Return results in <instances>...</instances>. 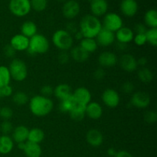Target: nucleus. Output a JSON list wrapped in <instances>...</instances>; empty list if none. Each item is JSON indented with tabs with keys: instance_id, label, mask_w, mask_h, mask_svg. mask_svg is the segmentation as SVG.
<instances>
[{
	"instance_id": "39448f33",
	"label": "nucleus",
	"mask_w": 157,
	"mask_h": 157,
	"mask_svg": "<svg viewBox=\"0 0 157 157\" xmlns=\"http://www.w3.org/2000/svg\"><path fill=\"white\" fill-rule=\"evenodd\" d=\"M11 78L14 81L21 82L25 81L28 76V68L25 63L19 58H14L9 67Z\"/></svg>"
},
{
	"instance_id": "f704fd0d",
	"label": "nucleus",
	"mask_w": 157,
	"mask_h": 157,
	"mask_svg": "<svg viewBox=\"0 0 157 157\" xmlns=\"http://www.w3.org/2000/svg\"><path fill=\"white\" fill-rule=\"evenodd\" d=\"M147 42L151 44L153 47L157 45V28H151L147 29L145 32Z\"/></svg>"
},
{
	"instance_id": "a211bd4d",
	"label": "nucleus",
	"mask_w": 157,
	"mask_h": 157,
	"mask_svg": "<svg viewBox=\"0 0 157 157\" xmlns=\"http://www.w3.org/2000/svg\"><path fill=\"white\" fill-rule=\"evenodd\" d=\"M86 140L91 147H98L104 142L102 133L97 129H90L86 134Z\"/></svg>"
},
{
	"instance_id": "4c0bfd02",
	"label": "nucleus",
	"mask_w": 157,
	"mask_h": 157,
	"mask_svg": "<svg viewBox=\"0 0 157 157\" xmlns=\"http://www.w3.org/2000/svg\"><path fill=\"white\" fill-rule=\"evenodd\" d=\"M13 116V111L12 108L9 107H3L0 108V117L4 121H9Z\"/></svg>"
},
{
	"instance_id": "de8ad7c7",
	"label": "nucleus",
	"mask_w": 157,
	"mask_h": 157,
	"mask_svg": "<svg viewBox=\"0 0 157 157\" xmlns=\"http://www.w3.org/2000/svg\"><path fill=\"white\" fill-rule=\"evenodd\" d=\"M134 30L136 32V34H145L147 29L146 25H144L142 23H139V24H136L135 25Z\"/></svg>"
},
{
	"instance_id": "bb28decb",
	"label": "nucleus",
	"mask_w": 157,
	"mask_h": 157,
	"mask_svg": "<svg viewBox=\"0 0 157 157\" xmlns=\"http://www.w3.org/2000/svg\"><path fill=\"white\" fill-rule=\"evenodd\" d=\"M85 110H86V106L82 105V104H75L73 108L71 109L69 114H70L71 118L75 121H82L86 116L85 114Z\"/></svg>"
},
{
	"instance_id": "09e8293b",
	"label": "nucleus",
	"mask_w": 157,
	"mask_h": 157,
	"mask_svg": "<svg viewBox=\"0 0 157 157\" xmlns=\"http://www.w3.org/2000/svg\"><path fill=\"white\" fill-rule=\"evenodd\" d=\"M114 157H133V156L127 150H121V151L117 152Z\"/></svg>"
},
{
	"instance_id": "423d86ee",
	"label": "nucleus",
	"mask_w": 157,
	"mask_h": 157,
	"mask_svg": "<svg viewBox=\"0 0 157 157\" xmlns=\"http://www.w3.org/2000/svg\"><path fill=\"white\" fill-rule=\"evenodd\" d=\"M10 12L17 17H24L32 10L30 0H10L9 5Z\"/></svg>"
},
{
	"instance_id": "7ed1b4c3",
	"label": "nucleus",
	"mask_w": 157,
	"mask_h": 157,
	"mask_svg": "<svg viewBox=\"0 0 157 157\" xmlns=\"http://www.w3.org/2000/svg\"><path fill=\"white\" fill-rule=\"evenodd\" d=\"M50 43L44 35L38 34L29 38V46L27 52L29 55H42L49 50Z\"/></svg>"
},
{
	"instance_id": "2eb2a0df",
	"label": "nucleus",
	"mask_w": 157,
	"mask_h": 157,
	"mask_svg": "<svg viewBox=\"0 0 157 157\" xmlns=\"http://www.w3.org/2000/svg\"><path fill=\"white\" fill-rule=\"evenodd\" d=\"M118 62V58L113 52H104L98 57V63L101 67H111Z\"/></svg>"
},
{
	"instance_id": "8fccbe9b",
	"label": "nucleus",
	"mask_w": 157,
	"mask_h": 157,
	"mask_svg": "<svg viewBox=\"0 0 157 157\" xmlns=\"http://www.w3.org/2000/svg\"><path fill=\"white\" fill-rule=\"evenodd\" d=\"M136 62H137V65H140L141 67H144L147 65V58L145 57H141L139 59L136 60Z\"/></svg>"
},
{
	"instance_id": "4be33fe9",
	"label": "nucleus",
	"mask_w": 157,
	"mask_h": 157,
	"mask_svg": "<svg viewBox=\"0 0 157 157\" xmlns=\"http://www.w3.org/2000/svg\"><path fill=\"white\" fill-rule=\"evenodd\" d=\"M23 151L27 157H41L42 154V150L39 144L29 141L25 142V146Z\"/></svg>"
},
{
	"instance_id": "ea45409f",
	"label": "nucleus",
	"mask_w": 157,
	"mask_h": 157,
	"mask_svg": "<svg viewBox=\"0 0 157 157\" xmlns=\"http://www.w3.org/2000/svg\"><path fill=\"white\" fill-rule=\"evenodd\" d=\"M13 94V89L10 85L0 87V98H9Z\"/></svg>"
},
{
	"instance_id": "ddd939ff",
	"label": "nucleus",
	"mask_w": 157,
	"mask_h": 157,
	"mask_svg": "<svg viewBox=\"0 0 157 157\" xmlns=\"http://www.w3.org/2000/svg\"><path fill=\"white\" fill-rule=\"evenodd\" d=\"M10 44L15 52H24L29 48V38L21 34L15 35L10 40Z\"/></svg>"
},
{
	"instance_id": "c85d7f7f",
	"label": "nucleus",
	"mask_w": 157,
	"mask_h": 157,
	"mask_svg": "<svg viewBox=\"0 0 157 157\" xmlns=\"http://www.w3.org/2000/svg\"><path fill=\"white\" fill-rule=\"evenodd\" d=\"M44 139V133L42 130L39 128H32L29 130V136H28V140L29 142L35 143V144H39L42 142Z\"/></svg>"
},
{
	"instance_id": "6e6d98bb",
	"label": "nucleus",
	"mask_w": 157,
	"mask_h": 157,
	"mask_svg": "<svg viewBox=\"0 0 157 157\" xmlns=\"http://www.w3.org/2000/svg\"><path fill=\"white\" fill-rule=\"evenodd\" d=\"M87 1H89V2H91V1H93V0H87Z\"/></svg>"
},
{
	"instance_id": "b1692460",
	"label": "nucleus",
	"mask_w": 157,
	"mask_h": 157,
	"mask_svg": "<svg viewBox=\"0 0 157 157\" xmlns=\"http://www.w3.org/2000/svg\"><path fill=\"white\" fill-rule=\"evenodd\" d=\"M72 91L70 86L67 84H60L54 89V95L60 101L71 96Z\"/></svg>"
},
{
	"instance_id": "864d4df0",
	"label": "nucleus",
	"mask_w": 157,
	"mask_h": 157,
	"mask_svg": "<svg viewBox=\"0 0 157 157\" xmlns=\"http://www.w3.org/2000/svg\"><path fill=\"white\" fill-rule=\"evenodd\" d=\"M17 145H18V148L19 150H23L25 148V143H19V144H17Z\"/></svg>"
},
{
	"instance_id": "58836bf2",
	"label": "nucleus",
	"mask_w": 157,
	"mask_h": 157,
	"mask_svg": "<svg viewBox=\"0 0 157 157\" xmlns=\"http://www.w3.org/2000/svg\"><path fill=\"white\" fill-rule=\"evenodd\" d=\"M144 121L148 124H154L157 121V113L153 110L146 112L144 114Z\"/></svg>"
},
{
	"instance_id": "a18cd8bd",
	"label": "nucleus",
	"mask_w": 157,
	"mask_h": 157,
	"mask_svg": "<svg viewBox=\"0 0 157 157\" xmlns=\"http://www.w3.org/2000/svg\"><path fill=\"white\" fill-rule=\"evenodd\" d=\"M15 51L10 44H7L4 48V54L7 58H13L15 55Z\"/></svg>"
},
{
	"instance_id": "a878e982",
	"label": "nucleus",
	"mask_w": 157,
	"mask_h": 157,
	"mask_svg": "<svg viewBox=\"0 0 157 157\" xmlns=\"http://www.w3.org/2000/svg\"><path fill=\"white\" fill-rule=\"evenodd\" d=\"M37 25L34 21H26L21 25V34L28 38H32L37 34Z\"/></svg>"
},
{
	"instance_id": "f257e3e1",
	"label": "nucleus",
	"mask_w": 157,
	"mask_h": 157,
	"mask_svg": "<svg viewBox=\"0 0 157 157\" xmlns=\"http://www.w3.org/2000/svg\"><path fill=\"white\" fill-rule=\"evenodd\" d=\"M54 107V103L50 98L42 95H35L29 101V108L33 115L38 117L47 116L52 112Z\"/></svg>"
},
{
	"instance_id": "9d476101",
	"label": "nucleus",
	"mask_w": 157,
	"mask_h": 157,
	"mask_svg": "<svg viewBox=\"0 0 157 157\" xmlns=\"http://www.w3.org/2000/svg\"><path fill=\"white\" fill-rule=\"evenodd\" d=\"M130 104L136 108H146L150 104V97L146 92L136 91L132 95Z\"/></svg>"
},
{
	"instance_id": "0eeeda50",
	"label": "nucleus",
	"mask_w": 157,
	"mask_h": 157,
	"mask_svg": "<svg viewBox=\"0 0 157 157\" xmlns=\"http://www.w3.org/2000/svg\"><path fill=\"white\" fill-rule=\"evenodd\" d=\"M103 25H104L103 28L104 29L110 32H116L123 27V19L118 14L114 12H109L105 14Z\"/></svg>"
},
{
	"instance_id": "72a5a7b5",
	"label": "nucleus",
	"mask_w": 157,
	"mask_h": 157,
	"mask_svg": "<svg viewBox=\"0 0 157 157\" xmlns=\"http://www.w3.org/2000/svg\"><path fill=\"white\" fill-rule=\"evenodd\" d=\"M75 104H76V103L74 101L71 94V96L69 97V98L61 101L59 109L61 112H64V113H69V112L71 110V109L74 107V106L75 105Z\"/></svg>"
},
{
	"instance_id": "5701e85b",
	"label": "nucleus",
	"mask_w": 157,
	"mask_h": 157,
	"mask_svg": "<svg viewBox=\"0 0 157 157\" xmlns=\"http://www.w3.org/2000/svg\"><path fill=\"white\" fill-rule=\"evenodd\" d=\"M14 147V141L9 135L0 136V154L6 155L12 152Z\"/></svg>"
},
{
	"instance_id": "20e7f679",
	"label": "nucleus",
	"mask_w": 157,
	"mask_h": 157,
	"mask_svg": "<svg viewBox=\"0 0 157 157\" xmlns=\"http://www.w3.org/2000/svg\"><path fill=\"white\" fill-rule=\"evenodd\" d=\"M52 42L60 51L67 52L73 45V36L64 29H59L52 35Z\"/></svg>"
},
{
	"instance_id": "412c9836",
	"label": "nucleus",
	"mask_w": 157,
	"mask_h": 157,
	"mask_svg": "<svg viewBox=\"0 0 157 157\" xmlns=\"http://www.w3.org/2000/svg\"><path fill=\"white\" fill-rule=\"evenodd\" d=\"M29 130L27 127L23 125L18 126L15 127L12 130V139L16 144L19 143H25L28 140Z\"/></svg>"
},
{
	"instance_id": "79ce46f5",
	"label": "nucleus",
	"mask_w": 157,
	"mask_h": 157,
	"mask_svg": "<svg viewBox=\"0 0 157 157\" xmlns=\"http://www.w3.org/2000/svg\"><path fill=\"white\" fill-rule=\"evenodd\" d=\"M54 94V89L51 85H44L41 88V95L46 97V98H50L52 95Z\"/></svg>"
},
{
	"instance_id": "e433bc0d",
	"label": "nucleus",
	"mask_w": 157,
	"mask_h": 157,
	"mask_svg": "<svg viewBox=\"0 0 157 157\" xmlns=\"http://www.w3.org/2000/svg\"><path fill=\"white\" fill-rule=\"evenodd\" d=\"M13 129L12 124L9 121H4L0 125V131L2 132V135H9L12 133Z\"/></svg>"
},
{
	"instance_id": "6e6552de",
	"label": "nucleus",
	"mask_w": 157,
	"mask_h": 157,
	"mask_svg": "<svg viewBox=\"0 0 157 157\" xmlns=\"http://www.w3.org/2000/svg\"><path fill=\"white\" fill-rule=\"evenodd\" d=\"M101 98H102L104 104L107 107H110V108H115L117 107L120 104V101H121V98H120L118 92L111 88L106 89L103 92Z\"/></svg>"
},
{
	"instance_id": "a19ab883",
	"label": "nucleus",
	"mask_w": 157,
	"mask_h": 157,
	"mask_svg": "<svg viewBox=\"0 0 157 157\" xmlns=\"http://www.w3.org/2000/svg\"><path fill=\"white\" fill-rule=\"evenodd\" d=\"M133 40L137 46H143L147 43L145 34H136L134 35Z\"/></svg>"
},
{
	"instance_id": "c9c22d12",
	"label": "nucleus",
	"mask_w": 157,
	"mask_h": 157,
	"mask_svg": "<svg viewBox=\"0 0 157 157\" xmlns=\"http://www.w3.org/2000/svg\"><path fill=\"white\" fill-rule=\"evenodd\" d=\"M31 7L35 12H42L45 10L48 6V0H30Z\"/></svg>"
},
{
	"instance_id": "5fc2aeb1",
	"label": "nucleus",
	"mask_w": 157,
	"mask_h": 157,
	"mask_svg": "<svg viewBox=\"0 0 157 157\" xmlns=\"http://www.w3.org/2000/svg\"><path fill=\"white\" fill-rule=\"evenodd\" d=\"M58 2H65L66 0H57Z\"/></svg>"
},
{
	"instance_id": "49530a36",
	"label": "nucleus",
	"mask_w": 157,
	"mask_h": 157,
	"mask_svg": "<svg viewBox=\"0 0 157 157\" xmlns=\"http://www.w3.org/2000/svg\"><path fill=\"white\" fill-rule=\"evenodd\" d=\"M94 77L97 80H102L105 77V71L102 67H99L97 69L94 73Z\"/></svg>"
},
{
	"instance_id": "7c9ffc66",
	"label": "nucleus",
	"mask_w": 157,
	"mask_h": 157,
	"mask_svg": "<svg viewBox=\"0 0 157 157\" xmlns=\"http://www.w3.org/2000/svg\"><path fill=\"white\" fill-rule=\"evenodd\" d=\"M11 79L9 67L4 65L0 66V87L9 85Z\"/></svg>"
},
{
	"instance_id": "aec40b11",
	"label": "nucleus",
	"mask_w": 157,
	"mask_h": 157,
	"mask_svg": "<svg viewBox=\"0 0 157 157\" xmlns=\"http://www.w3.org/2000/svg\"><path fill=\"white\" fill-rule=\"evenodd\" d=\"M86 116L92 120H98L102 117L103 108L98 102H90L86 106Z\"/></svg>"
},
{
	"instance_id": "f8f14e48",
	"label": "nucleus",
	"mask_w": 157,
	"mask_h": 157,
	"mask_svg": "<svg viewBox=\"0 0 157 157\" xmlns=\"http://www.w3.org/2000/svg\"><path fill=\"white\" fill-rule=\"evenodd\" d=\"M96 38V41L98 45L103 46V47H107V46L111 45L116 39L114 32H110L103 27L97 35Z\"/></svg>"
},
{
	"instance_id": "6ab92c4d",
	"label": "nucleus",
	"mask_w": 157,
	"mask_h": 157,
	"mask_svg": "<svg viewBox=\"0 0 157 157\" xmlns=\"http://www.w3.org/2000/svg\"><path fill=\"white\" fill-rule=\"evenodd\" d=\"M134 37V32L130 28L122 27L119 30L117 31L115 34V38L118 42L122 44H128L131 42Z\"/></svg>"
},
{
	"instance_id": "473e14b6",
	"label": "nucleus",
	"mask_w": 157,
	"mask_h": 157,
	"mask_svg": "<svg viewBox=\"0 0 157 157\" xmlns=\"http://www.w3.org/2000/svg\"><path fill=\"white\" fill-rule=\"evenodd\" d=\"M29 101V96L23 91H17L12 96V101L18 106L25 105Z\"/></svg>"
},
{
	"instance_id": "f03ea898",
	"label": "nucleus",
	"mask_w": 157,
	"mask_h": 157,
	"mask_svg": "<svg viewBox=\"0 0 157 157\" xmlns=\"http://www.w3.org/2000/svg\"><path fill=\"white\" fill-rule=\"evenodd\" d=\"M102 27V24L98 17L93 15H86L80 21L79 31L84 38H95Z\"/></svg>"
},
{
	"instance_id": "37998d69",
	"label": "nucleus",
	"mask_w": 157,
	"mask_h": 157,
	"mask_svg": "<svg viewBox=\"0 0 157 157\" xmlns=\"http://www.w3.org/2000/svg\"><path fill=\"white\" fill-rule=\"evenodd\" d=\"M69 55L67 52H64V51H61L60 54H58V61L60 64H67L69 61Z\"/></svg>"
},
{
	"instance_id": "393cba45",
	"label": "nucleus",
	"mask_w": 157,
	"mask_h": 157,
	"mask_svg": "<svg viewBox=\"0 0 157 157\" xmlns=\"http://www.w3.org/2000/svg\"><path fill=\"white\" fill-rule=\"evenodd\" d=\"M71 56L73 58L74 61L77 62H84L89 58V54L86 52L83 48H81L79 45L71 48Z\"/></svg>"
},
{
	"instance_id": "2f4dec72",
	"label": "nucleus",
	"mask_w": 157,
	"mask_h": 157,
	"mask_svg": "<svg viewBox=\"0 0 157 157\" xmlns=\"http://www.w3.org/2000/svg\"><path fill=\"white\" fill-rule=\"evenodd\" d=\"M137 75L139 79L144 83H150L153 79V72L146 67H141L138 71Z\"/></svg>"
},
{
	"instance_id": "1a4fd4ad",
	"label": "nucleus",
	"mask_w": 157,
	"mask_h": 157,
	"mask_svg": "<svg viewBox=\"0 0 157 157\" xmlns=\"http://www.w3.org/2000/svg\"><path fill=\"white\" fill-rule=\"evenodd\" d=\"M80 10H81L80 4L76 0H67L63 5V15L67 19H73L78 16Z\"/></svg>"
},
{
	"instance_id": "9b49d317",
	"label": "nucleus",
	"mask_w": 157,
	"mask_h": 157,
	"mask_svg": "<svg viewBox=\"0 0 157 157\" xmlns=\"http://www.w3.org/2000/svg\"><path fill=\"white\" fill-rule=\"evenodd\" d=\"M72 98L75 103L87 106L91 102V94L90 90L84 87H80L72 92Z\"/></svg>"
},
{
	"instance_id": "c756f323",
	"label": "nucleus",
	"mask_w": 157,
	"mask_h": 157,
	"mask_svg": "<svg viewBox=\"0 0 157 157\" xmlns=\"http://www.w3.org/2000/svg\"><path fill=\"white\" fill-rule=\"evenodd\" d=\"M146 25L151 28H157V12L156 9H150L144 15Z\"/></svg>"
},
{
	"instance_id": "603ef678",
	"label": "nucleus",
	"mask_w": 157,
	"mask_h": 157,
	"mask_svg": "<svg viewBox=\"0 0 157 157\" xmlns=\"http://www.w3.org/2000/svg\"><path fill=\"white\" fill-rule=\"evenodd\" d=\"M75 38H76L77 40H79V41H81V40H82L83 38H84V36H83V35L81 33V32H80V31H78V32L75 34Z\"/></svg>"
},
{
	"instance_id": "f3484780",
	"label": "nucleus",
	"mask_w": 157,
	"mask_h": 157,
	"mask_svg": "<svg viewBox=\"0 0 157 157\" xmlns=\"http://www.w3.org/2000/svg\"><path fill=\"white\" fill-rule=\"evenodd\" d=\"M121 11L125 16L133 17L138 11V4L136 0H122L121 2Z\"/></svg>"
},
{
	"instance_id": "dca6fc26",
	"label": "nucleus",
	"mask_w": 157,
	"mask_h": 157,
	"mask_svg": "<svg viewBox=\"0 0 157 157\" xmlns=\"http://www.w3.org/2000/svg\"><path fill=\"white\" fill-rule=\"evenodd\" d=\"M90 9L93 15L96 17L102 16L107 14L108 3L107 0H93L90 2Z\"/></svg>"
},
{
	"instance_id": "4468645a",
	"label": "nucleus",
	"mask_w": 157,
	"mask_h": 157,
	"mask_svg": "<svg viewBox=\"0 0 157 157\" xmlns=\"http://www.w3.org/2000/svg\"><path fill=\"white\" fill-rule=\"evenodd\" d=\"M120 66L123 70L127 72H133L137 68V62L136 59L130 54H125L121 57L118 60Z\"/></svg>"
},
{
	"instance_id": "c03bdc74",
	"label": "nucleus",
	"mask_w": 157,
	"mask_h": 157,
	"mask_svg": "<svg viewBox=\"0 0 157 157\" xmlns=\"http://www.w3.org/2000/svg\"><path fill=\"white\" fill-rule=\"evenodd\" d=\"M134 90V84L132 82H130V81H127V82H125L122 85V90L126 94H130L132 93Z\"/></svg>"
},
{
	"instance_id": "3c124183",
	"label": "nucleus",
	"mask_w": 157,
	"mask_h": 157,
	"mask_svg": "<svg viewBox=\"0 0 157 157\" xmlns=\"http://www.w3.org/2000/svg\"><path fill=\"white\" fill-rule=\"evenodd\" d=\"M107 155H108L109 156L114 157L115 155H116V153H117V151L114 148H112L111 147V148H109L108 150H107Z\"/></svg>"
},
{
	"instance_id": "cd10ccee",
	"label": "nucleus",
	"mask_w": 157,
	"mask_h": 157,
	"mask_svg": "<svg viewBox=\"0 0 157 157\" xmlns=\"http://www.w3.org/2000/svg\"><path fill=\"white\" fill-rule=\"evenodd\" d=\"M80 47L84 49L86 52L88 54L93 53L98 48V43H97L95 38H84L80 41Z\"/></svg>"
}]
</instances>
